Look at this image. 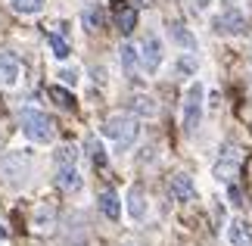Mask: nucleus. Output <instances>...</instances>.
<instances>
[{"mask_svg":"<svg viewBox=\"0 0 252 246\" xmlns=\"http://www.w3.org/2000/svg\"><path fill=\"white\" fill-rule=\"evenodd\" d=\"M128 215H131V221H143V218H147V190H143V184L131 187V193H128Z\"/></svg>","mask_w":252,"mask_h":246,"instance_id":"10","label":"nucleus"},{"mask_svg":"<svg viewBox=\"0 0 252 246\" xmlns=\"http://www.w3.org/2000/svg\"><path fill=\"white\" fill-rule=\"evenodd\" d=\"M240 169H243V150H240L237 143H224L221 153H218V159H215V165H212V175H215L221 184H234Z\"/></svg>","mask_w":252,"mask_h":246,"instance_id":"5","label":"nucleus"},{"mask_svg":"<svg viewBox=\"0 0 252 246\" xmlns=\"http://www.w3.org/2000/svg\"><path fill=\"white\" fill-rule=\"evenodd\" d=\"M103 137H106V141H112V146L119 153L131 150V146L137 143V137H140L137 115H131V112H115V115H109V119L103 122Z\"/></svg>","mask_w":252,"mask_h":246,"instance_id":"1","label":"nucleus"},{"mask_svg":"<svg viewBox=\"0 0 252 246\" xmlns=\"http://www.w3.org/2000/svg\"><path fill=\"white\" fill-rule=\"evenodd\" d=\"M100 22H103V9L100 6H87L81 13V28H87V32H96Z\"/></svg>","mask_w":252,"mask_h":246,"instance_id":"21","label":"nucleus"},{"mask_svg":"<svg viewBox=\"0 0 252 246\" xmlns=\"http://www.w3.org/2000/svg\"><path fill=\"white\" fill-rule=\"evenodd\" d=\"M87 150H91V159H94L96 169H106V150L100 146V141H94V137H91V141H87Z\"/></svg>","mask_w":252,"mask_h":246,"instance_id":"24","label":"nucleus"},{"mask_svg":"<svg viewBox=\"0 0 252 246\" xmlns=\"http://www.w3.org/2000/svg\"><path fill=\"white\" fill-rule=\"evenodd\" d=\"M19 125H22V134L32 143H53L56 137V122L41 109H22L19 112Z\"/></svg>","mask_w":252,"mask_h":246,"instance_id":"3","label":"nucleus"},{"mask_svg":"<svg viewBox=\"0 0 252 246\" xmlns=\"http://www.w3.org/2000/svg\"><path fill=\"white\" fill-rule=\"evenodd\" d=\"M224 3H227V6H234V0H224Z\"/></svg>","mask_w":252,"mask_h":246,"instance_id":"30","label":"nucleus"},{"mask_svg":"<svg viewBox=\"0 0 252 246\" xmlns=\"http://www.w3.org/2000/svg\"><path fill=\"white\" fill-rule=\"evenodd\" d=\"M122 66H125V75L128 78L140 75V56H137V47L134 44H122Z\"/></svg>","mask_w":252,"mask_h":246,"instance_id":"15","label":"nucleus"},{"mask_svg":"<svg viewBox=\"0 0 252 246\" xmlns=\"http://www.w3.org/2000/svg\"><path fill=\"white\" fill-rule=\"evenodd\" d=\"M32 165H34V153L28 150H13L0 156V184L9 187V190H19L32 175Z\"/></svg>","mask_w":252,"mask_h":246,"instance_id":"2","label":"nucleus"},{"mask_svg":"<svg viewBox=\"0 0 252 246\" xmlns=\"http://www.w3.org/2000/svg\"><path fill=\"white\" fill-rule=\"evenodd\" d=\"M171 37H174V44H178V47H187V50H196V37H193V35H190L187 28H184V25H178V22H174V25H171Z\"/></svg>","mask_w":252,"mask_h":246,"instance_id":"20","label":"nucleus"},{"mask_svg":"<svg viewBox=\"0 0 252 246\" xmlns=\"http://www.w3.org/2000/svg\"><path fill=\"white\" fill-rule=\"evenodd\" d=\"M227 243L230 246H252V228L243 221H230L227 224Z\"/></svg>","mask_w":252,"mask_h":246,"instance_id":"13","label":"nucleus"},{"mask_svg":"<svg viewBox=\"0 0 252 246\" xmlns=\"http://www.w3.org/2000/svg\"><path fill=\"white\" fill-rule=\"evenodd\" d=\"M209 3H212V0H184V6H187V9H190L193 16L206 13V9H209Z\"/></svg>","mask_w":252,"mask_h":246,"instance_id":"26","label":"nucleus"},{"mask_svg":"<svg viewBox=\"0 0 252 246\" xmlns=\"http://www.w3.org/2000/svg\"><path fill=\"white\" fill-rule=\"evenodd\" d=\"M227 200L234 206H243V190H240L237 184H227Z\"/></svg>","mask_w":252,"mask_h":246,"instance_id":"27","label":"nucleus"},{"mask_svg":"<svg viewBox=\"0 0 252 246\" xmlns=\"http://www.w3.org/2000/svg\"><path fill=\"white\" fill-rule=\"evenodd\" d=\"M115 25H119V32L122 35H131L134 32V25H137V9H119V16H115Z\"/></svg>","mask_w":252,"mask_h":246,"instance_id":"18","label":"nucleus"},{"mask_svg":"<svg viewBox=\"0 0 252 246\" xmlns=\"http://www.w3.org/2000/svg\"><path fill=\"white\" fill-rule=\"evenodd\" d=\"M34 228H37V231H50V228H56V212H53L50 203H44L41 209H37V215H34Z\"/></svg>","mask_w":252,"mask_h":246,"instance_id":"16","label":"nucleus"},{"mask_svg":"<svg viewBox=\"0 0 252 246\" xmlns=\"http://www.w3.org/2000/svg\"><path fill=\"white\" fill-rule=\"evenodd\" d=\"M215 32H218V35H243V32H246V16H243V9L227 6L224 13L215 19Z\"/></svg>","mask_w":252,"mask_h":246,"instance_id":"7","label":"nucleus"},{"mask_svg":"<svg viewBox=\"0 0 252 246\" xmlns=\"http://www.w3.org/2000/svg\"><path fill=\"white\" fill-rule=\"evenodd\" d=\"M9 237V231H6V224H0V240H6Z\"/></svg>","mask_w":252,"mask_h":246,"instance_id":"29","label":"nucleus"},{"mask_svg":"<svg viewBox=\"0 0 252 246\" xmlns=\"http://www.w3.org/2000/svg\"><path fill=\"white\" fill-rule=\"evenodd\" d=\"M56 169H63V165H78V146L75 143H63L60 150H56Z\"/></svg>","mask_w":252,"mask_h":246,"instance_id":"17","label":"nucleus"},{"mask_svg":"<svg viewBox=\"0 0 252 246\" xmlns=\"http://www.w3.org/2000/svg\"><path fill=\"white\" fill-rule=\"evenodd\" d=\"M137 56H140V63H143V72L156 75L159 66H162V41H159V35H147V37H143Z\"/></svg>","mask_w":252,"mask_h":246,"instance_id":"6","label":"nucleus"},{"mask_svg":"<svg viewBox=\"0 0 252 246\" xmlns=\"http://www.w3.org/2000/svg\"><path fill=\"white\" fill-rule=\"evenodd\" d=\"M19 75H22V63L16 60V53L0 50V78H3L6 84H16Z\"/></svg>","mask_w":252,"mask_h":246,"instance_id":"11","label":"nucleus"},{"mask_svg":"<svg viewBox=\"0 0 252 246\" xmlns=\"http://www.w3.org/2000/svg\"><path fill=\"white\" fill-rule=\"evenodd\" d=\"M100 212H103L109 221H119L122 203H119V193H115V190H100Z\"/></svg>","mask_w":252,"mask_h":246,"instance_id":"14","label":"nucleus"},{"mask_svg":"<svg viewBox=\"0 0 252 246\" xmlns=\"http://www.w3.org/2000/svg\"><path fill=\"white\" fill-rule=\"evenodd\" d=\"M81 172L78 165H63V169H56V187H60L63 193H78L81 190Z\"/></svg>","mask_w":252,"mask_h":246,"instance_id":"8","label":"nucleus"},{"mask_svg":"<svg viewBox=\"0 0 252 246\" xmlns=\"http://www.w3.org/2000/svg\"><path fill=\"white\" fill-rule=\"evenodd\" d=\"M196 66H199L196 56H181V60L174 63V72H178V75H193V72H196Z\"/></svg>","mask_w":252,"mask_h":246,"instance_id":"25","label":"nucleus"},{"mask_svg":"<svg viewBox=\"0 0 252 246\" xmlns=\"http://www.w3.org/2000/svg\"><path fill=\"white\" fill-rule=\"evenodd\" d=\"M9 6H13L16 13H22V16H34V13L44 9V0H9Z\"/></svg>","mask_w":252,"mask_h":246,"instance_id":"22","label":"nucleus"},{"mask_svg":"<svg viewBox=\"0 0 252 246\" xmlns=\"http://www.w3.org/2000/svg\"><path fill=\"white\" fill-rule=\"evenodd\" d=\"M50 97H53V100L63 106V109H75V97H72L69 91H65V87H60V84L50 87Z\"/></svg>","mask_w":252,"mask_h":246,"instance_id":"23","label":"nucleus"},{"mask_svg":"<svg viewBox=\"0 0 252 246\" xmlns=\"http://www.w3.org/2000/svg\"><path fill=\"white\" fill-rule=\"evenodd\" d=\"M50 50H53V56H56V60H69V56H72V44L65 41L63 35L50 32Z\"/></svg>","mask_w":252,"mask_h":246,"instance_id":"19","label":"nucleus"},{"mask_svg":"<svg viewBox=\"0 0 252 246\" xmlns=\"http://www.w3.org/2000/svg\"><path fill=\"white\" fill-rule=\"evenodd\" d=\"M202 97H206V87H202L199 81L190 84V91L184 94V103H181V128L184 134H196V128L202 122Z\"/></svg>","mask_w":252,"mask_h":246,"instance_id":"4","label":"nucleus"},{"mask_svg":"<svg viewBox=\"0 0 252 246\" xmlns=\"http://www.w3.org/2000/svg\"><path fill=\"white\" fill-rule=\"evenodd\" d=\"M60 78H63V84H69V87H72L75 81H78V75H75V72H63Z\"/></svg>","mask_w":252,"mask_h":246,"instance_id":"28","label":"nucleus"},{"mask_svg":"<svg viewBox=\"0 0 252 246\" xmlns=\"http://www.w3.org/2000/svg\"><path fill=\"white\" fill-rule=\"evenodd\" d=\"M171 196L178 203H190V200H196V184H193V178L187 172H178L171 178Z\"/></svg>","mask_w":252,"mask_h":246,"instance_id":"9","label":"nucleus"},{"mask_svg":"<svg viewBox=\"0 0 252 246\" xmlns=\"http://www.w3.org/2000/svg\"><path fill=\"white\" fill-rule=\"evenodd\" d=\"M128 106H131V115H143V119H156L159 115V103L147 94H134Z\"/></svg>","mask_w":252,"mask_h":246,"instance_id":"12","label":"nucleus"},{"mask_svg":"<svg viewBox=\"0 0 252 246\" xmlns=\"http://www.w3.org/2000/svg\"><path fill=\"white\" fill-rule=\"evenodd\" d=\"M249 63H252V53H249Z\"/></svg>","mask_w":252,"mask_h":246,"instance_id":"31","label":"nucleus"}]
</instances>
